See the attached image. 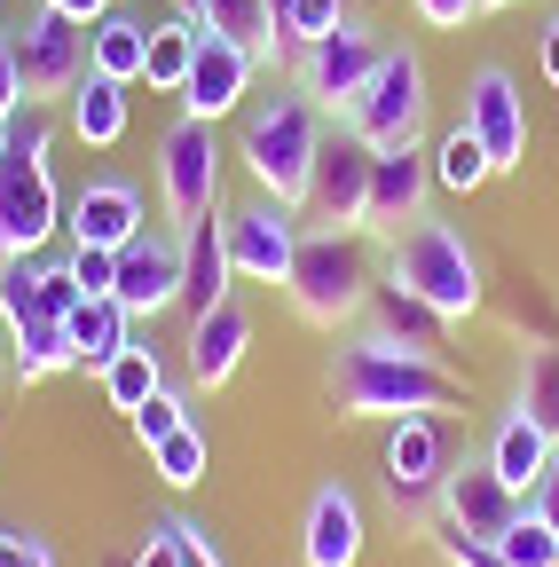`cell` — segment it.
<instances>
[{
    "mask_svg": "<svg viewBox=\"0 0 559 567\" xmlns=\"http://www.w3.org/2000/svg\"><path fill=\"white\" fill-rule=\"evenodd\" d=\"M488 174H497V166H488V151H480V142H473L465 126H449V134L434 142V189H449V197H473Z\"/></svg>",
    "mask_w": 559,
    "mask_h": 567,
    "instance_id": "1f68e13d",
    "label": "cell"
},
{
    "mask_svg": "<svg viewBox=\"0 0 559 567\" xmlns=\"http://www.w3.org/2000/svg\"><path fill=\"white\" fill-rule=\"evenodd\" d=\"M410 9L426 17L434 32H457V24H473V17H480V0H410Z\"/></svg>",
    "mask_w": 559,
    "mask_h": 567,
    "instance_id": "ab89813d",
    "label": "cell"
},
{
    "mask_svg": "<svg viewBox=\"0 0 559 567\" xmlns=\"http://www.w3.org/2000/svg\"><path fill=\"white\" fill-rule=\"evenodd\" d=\"M0 158H9V118H0Z\"/></svg>",
    "mask_w": 559,
    "mask_h": 567,
    "instance_id": "816d5d0a",
    "label": "cell"
},
{
    "mask_svg": "<svg viewBox=\"0 0 559 567\" xmlns=\"http://www.w3.org/2000/svg\"><path fill=\"white\" fill-rule=\"evenodd\" d=\"M0 379H9V323H0Z\"/></svg>",
    "mask_w": 559,
    "mask_h": 567,
    "instance_id": "681fc988",
    "label": "cell"
},
{
    "mask_svg": "<svg viewBox=\"0 0 559 567\" xmlns=\"http://www.w3.org/2000/svg\"><path fill=\"white\" fill-rule=\"evenodd\" d=\"M126 425H134V434H143V450H158L166 434H182V425H189V410H182V394H174V386H158V394H151L143 410H134Z\"/></svg>",
    "mask_w": 559,
    "mask_h": 567,
    "instance_id": "d590c367",
    "label": "cell"
},
{
    "mask_svg": "<svg viewBox=\"0 0 559 567\" xmlns=\"http://www.w3.org/2000/svg\"><path fill=\"white\" fill-rule=\"evenodd\" d=\"M111 9H126V0H111Z\"/></svg>",
    "mask_w": 559,
    "mask_h": 567,
    "instance_id": "db71d44e",
    "label": "cell"
},
{
    "mask_svg": "<svg viewBox=\"0 0 559 567\" xmlns=\"http://www.w3.org/2000/svg\"><path fill=\"white\" fill-rule=\"evenodd\" d=\"M32 567H55V551H48V544H40V536H32Z\"/></svg>",
    "mask_w": 559,
    "mask_h": 567,
    "instance_id": "c3c4849f",
    "label": "cell"
},
{
    "mask_svg": "<svg viewBox=\"0 0 559 567\" xmlns=\"http://www.w3.org/2000/svg\"><path fill=\"white\" fill-rule=\"evenodd\" d=\"M339 417H434L465 402V379L434 354H410L386 331H355L331 347V371H323Z\"/></svg>",
    "mask_w": 559,
    "mask_h": 567,
    "instance_id": "6da1fadb",
    "label": "cell"
},
{
    "mask_svg": "<svg viewBox=\"0 0 559 567\" xmlns=\"http://www.w3.org/2000/svg\"><path fill=\"white\" fill-rule=\"evenodd\" d=\"M24 111V71H17V48L0 40V118H17Z\"/></svg>",
    "mask_w": 559,
    "mask_h": 567,
    "instance_id": "7bdbcfd3",
    "label": "cell"
},
{
    "mask_svg": "<svg viewBox=\"0 0 559 567\" xmlns=\"http://www.w3.org/2000/svg\"><path fill=\"white\" fill-rule=\"evenodd\" d=\"M32 300H40V316H72L87 300L80 276H72V252H63V260H32Z\"/></svg>",
    "mask_w": 559,
    "mask_h": 567,
    "instance_id": "e575fe53",
    "label": "cell"
},
{
    "mask_svg": "<svg viewBox=\"0 0 559 567\" xmlns=\"http://www.w3.org/2000/svg\"><path fill=\"white\" fill-rule=\"evenodd\" d=\"M205 465H214V450H205V434H197V417L182 425V434H166V442L151 450V473H158L166 488H197V481H205Z\"/></svg>",
    "mask_w": 559,
    "mask_h": 567,
    "instance_id": "d6a6232c",
    "label": "cell"
},
{
    "mask_svg": "<svg viewBox=\"0 0 559 567\" xmlns=\"http://www.w3.org/2000/svg\"><path fill=\"white\" fill-rule=\"evenodd\" d=\"M143 55H151V24H134L126 9H111L103 24H87V71L118 87H143Z\"/></svg>",
    "mask_w": 559,
    "mask_h": 567,
    "instance_id": "484cf974",
    "label": "cell"
},
{
    "mask_svg": "<svg viewBox=\"0 0 559 567\" xmlns=\"http://www.w3.org/2000/svg\"><path fill=\"white\" fill-rule=\"evenodd\" d=\"M40 9L72 17V24H103V17H111V0H40Z\"/></svg>",
    "mask_w": 559,
    "mask_h": 567,
    "instance_id": "f6af8a7d",
    "label": "cell"
},
{
    "mask_svg": "<svg viewBox=\"0 0 559 567\" xmlns=\"http://www.w3.org/2000/svg\"><path fill=\"white\" fill-rule=\"evenodd\" d=\"M371 331H386L394 347H410V354H434V363H442V331H449V316L442 308H426V300H417V292H402V284L394 276H379L371 284Z\"/></svg>",
    "mask_w": 559,
    "mask_h": 567,
    "instance_id": "603a6c76",
    "label": "cell"
},
{
    "mask_svg": "<svg viewBox=\"0 0 559 567\" xmlns=\"http://www.w3.org/2000/svg\"><path fill=\"white\" fill-rule=\"evenodd\" d=\"M339 118H346L355 142H371V151H410V142L426 134V63L410 48H386V63L339 103Z\"/></svg>",
    "mask_w": 559,
    "mask_h": 567,
    "instance_id": "8992f818",
    "label": "cell"
},
{
    "mask_svg": "<svg viewBox=\"0 0 559 567\" xmlns=\"http://www.w3.org/2000/svg\"><path fill=\"white\" fill-rule=\"evenodd\" d=\"M182 528V567H221V551H214V536H205L197 520H174Z\"/></svg>",
    "mask_w": 559,
    "mask_h": 567,
    "instance_id": "ee69618b",
    "label": "cell"
},
{
    "mask_svg": "<svg viewBox=\"0 0 559 567\" xmlns=\"http://www.w3.org/2000/svg\"><path fill=\"white\" fill-rule=\"evenodd\" d=\"M158 386H166V371H158V347H143V339H134V347L118 354V363L103 371V394H111V410H126V417L143 410Z\"/></svg>",
    "mask_w": 559,
    "mask_h": 567,
    "instance_id": "4dcf8cb0",
    "label": "cell"
},
{
    "mask_svg": "<svg viewBox=\"0 0 559 567\" xmlns=\"http://www.w3.org/2000/svg\"><path fill=\"white\" fill-rule=\"evenodd\" d=\"M174 9H189V0H174Z\"/></svg>",
    "mask_w": 559,
    "mask_h": 567,
    "instance_id": "11a10c76",
    "label": "cell"
},
{
    "mask_svg": "<svg viewBox=\"0 0 559 567\" xmlns=\"http://www.w3.org/2000/svg\"><path fill=\"white\" fill-rule=\"evenodd\" d=\"M0 567H32V528H0Z\"/></svg>",
    "mask_w": 559,
    "mask_h": 567,
    "instance_id": "bcb514c9",
    "label": "cell"
},
{
    "mask_svg": "<svg viewBox=\"0 0 559 567\" xmlns=\"http://www.w3.org/2000/svg\"><path fill=\"white\" fill-rule=\"evenodd\" d=\"M371 284H379V276H371L363 229H308V237H300V260H292V276H284V300H292V316L339 331V323H355V316L371 308Z\"/></svg>",
    "mask_w": 559,
    "mask_h": 567,
    "instance_id": "277c9868",
    "label": "cell"
},
{
    "mask_svg": "<svg viewBox=\"0 0 559 567\" xmlns=\"http://www.w3.org/2000/svg\"><path fill=\"white\" fill-rule=\"evenodd\" d=\"M513 410L536 425V434H551V450H559V339H544V347H528V363H520V394H513Z\"/></svg>",
    "mask_w": 559,
    "mask_h": 567,
    "instance_id": "f1b7e54d",
    "label": "cell"
},
{
    "mask_svg": "<svg viewBox=\"0 0 559 567\" xmlns=\"http://www.w3.org/2000/svg\"><path fill=\"white\" fill-rule=\"evenodd\" d=\"M442 434H434V417H394V434H386V488H394V505H426V496H442Z\"/></svg>",
    "mask_w": 559,
    "mask_h": 567,
    "instance_id": "d6986e66",
    "label": "cell"
},
{
    "mask_svg": "<svg viewBox=\"0 0 559 567\" xmlns=\"http://www.w3.org/2000/svg\"><path fill=\"white\" fill-rule=\"evenodd\" d=\"M480 9H528V0H480Z\"/></svg>",
    "mask_w": 559,
    "mask_h": 567,
    "instance_id": "f907efd6",
    "label": "cell"
},
{
    "mask_svg": "<svg viewBox=\"0 0 559 567\" xmlns=\"http://www.w3.org/2000/svg\"><path fill=\"white\" fill-rule=\"evenodd\" d=\"M386 276L402 292H417L426 308H442L449 323L457 316H480L488 284H480V252L449 229V221H410L394 245H386Z\"/></svg>",
    "mask_w": 559,
    "mask_h": 567,
    "instance_id": "5b68a950",
    "label": "cell"
},
{
    "mask_svg": "<svg viewBox=\"0 0 559 567\" xmlns=\"http://www.w3.org/2000/svg\"><path fill=\"white\" fill-rule=\"evenodd\" d=\"M48 103H24L9 118V158H0V260H40V245L63 229V197L48 174Z\"/></svg>",
    "mask_w": 559,
    "mask_h": 567,
    "instance_id": "7a4b0ae2",
    "label": "cell"
},
{
    "mask_svg": "<svg viewBox=\"0 0 559 567\" xmlns=\"http://www.w3.org/2000/svg\"><path fill=\"white\" fill-rule=\"evenodd\" d=\"M63 331H72V354H80V371H95V379H103V371L118 363V354L134 347V316H126L111 292H103V300H80L72 316H63Z\"/></svg>",
    "mask_w": 559,
    "mask_h": 567,
    "instance_id": "cb8c5ba5",
    "label": "cell"
},
{
    "mask_svg": "<svg viewBox=\"0 0 559 567\" xmlns=\"http://www.w3.org/2000/svg\"><path fill=\"white\" fill-rule=\"evenodd\" d=\"M315 151H323V118H315V103H308L300 87H292V95H268V103L245 118V142H237L252 189L276 197V205H300V197H308Z\"/></svg>",
    "mask_w": 559,
    "mask_h": 567,
    "instance_id": "3957f363",
    "label": "cell"
},
{
    "mask_svg": "<svg viewBox=\"0 0 559 567\" xmlns=\"http://www.w3.org/2000/svg\"><path fill=\"white\" fill-rule=\"evenodd\" d=\"M379 63H386V48H379L363 24H339V32H323V40H308V48L292 55V87H300L308 103H331V111H339Z\"/></svg>",
    "mask_w": 559,
    "mask_h": 567,
    "instance_id": "7c38bea8",
    "label": "cell"
},
{
    "mask_svg": "<svg viewBox=\"0 0 559 567\" xmlns=\"http://www.w3.org/2000/svg\"><path fill=\"white\" fill-rule=\"evenodd\" d=\"M9 48H17V71H24V103H55L87 80V24L55 17V9H32Z\"/></svg>",
    "mask_w": 559,
    "mask_h": 567,
    "instance_id": "9c48e42d",
    "label": "cell"
},
{
    "mask_svg": "<svg viewBox=\"0 0 559 567\" xmlns=\"http://www.w3.org/2000/svg\"><path fill=\"white\" fill-rule=\"evenodd\" d=\"M268 9H276V17H284V9H292V0H268Z\"/></svg>",
    "mask_w": 559,
    "mask_h": 567,
    "instance_id": "f5cc1de1",
    "label": "cell"
},
{
    "mask_svg": "<svg viewBox=\"0 0 559 567\" xmlns=\"http://www.w3.org/2000/svg\"><path fill=\"white\" fill-rule=\"evenodd\" d=\"M528 513H536V520H544V528L559 536V450H551V465H544V481L528 488Z\"/></svg>",
    "mask_w": 559,
    "mask_h": 567,
    "instance_id": "60d3db41",
    "label": "cell"
},
{
    "mask_svg": "<svg viewBox=\"0 0 559 567\" xmlns=\"http://www.w3.org/2000/svg\"><path fill=\"white\" fill-rule=\"evenodd\" d=\"M189 24L214 32V40H237L252 63L284 48V32H276V9L268 0H189Z\"/></svg>",
    "mask_w": 559,
    "mask_h": 567,
    "instance_id": "d4e9b609",
    "label": "cell"
},
{
    "mask_svg": "<svg viewBox=\"0 0 559 567\" xmlns=\"http://www.w3.org/2000/svg\"><path fill=\"white\" fill-rule=\"evenodd\" d=\"M229 276H237V260H229V229H221V213H205V221L182 229V308L205 316L214 300H229Z\"/></svg>",
    "mask_w": 559,
    "mask_h": 567,
    "instance_id": "44dd1931",
    "label": "cell"
},
{
    "mask_svg": "<svg viewBox=\"0 0 559 567\" xmlns=\"http://www.w3.org/2000/svg\"><path fill=\"white\" fill-rule=\"evenodd\" d=\"M158 197L174 221H205L221 213V142L205 118H174L158 142Z\"/></svg>",
    "mask_w": 559,
    "mask_h": 567,
    "instance_id": "52a82bcc",
    "label": "cell"
},
{
    "mask_svg": "<svg viewBox=\"0 0 559 567\" xmlns=\"http://www.w3.org/2000/svg\"><path fill=\"white\" fill-rule=\"evenodd\" d=\"M488 551H497L505 567H559V536H551V528H544L528 505H520V520H513L497 544H488Z\"/></svg>",
    "mask_w": 559,
    "mask_h": 567,
    "instance_id": "836d02e7",
    "label": "cell"
},
{
    "mask_svg": "<svg viewBox=\"0 0 559 567\" xmlns=\"http://www.w3.org/2000/svg\"><path fill=\"white\" fill-rule=\"evenodd\" d=\"M434 544H442V559H449V567H505L488 544H465V536H449V528H434Z\"/></svg>",
    "mask_w": 559,
    "mask_h": 567,
    "instance_id": "b9f144b4",
    "label": "cell"
},
{
    "mask_svg": "<svg viewBox=\"0 0 559 567\" xmlns=\"http://www.w3.org/2000/svg\"><path fill=\"white\" fill-rule=\"evenodd\" d=\"M9 323V371L24 379V386H40V379H63V371H80V354H72V331H63V316H40V308H24V316H0Z\"/></svg>",
    "mask_w": 559,
    "mask_h": 567,
    "instance_id": "7402d4cb",
    "label": "cell"
},
{
    "mask_svg": "<svg viewBox=\"0 0 559 567\" xmlns=\"http://www.w3.org/2000/svg\"><path fill=\"white\" fill-rule=\"evenodd\" d=\"M245 347H252V316L229 292V300H214L205 316H189V379L197 386H229L237 363H245Z\"/></svg>",
    "mask_w": 559,
    "mask_h": 567,
    "instance_id": "ffe728a7",
    "label": "cell"
},
{
    "mask_svg": "<svg viewBox=\"0 0 559 567\" xmlns=\"http://www.w3.org/2000/svg\"><path fill=\"white\" fill-rule=\"evenodd\" d=\"M346 17H339V0H292L284 17H276V32H284L292 48H308V40H323V32H339Z\"/></svg>",
    "mask_w": 559,
    "mask_h": 567,
    "instance_id": "8d00e7d4",
    "label": "cell"
},
{
    "mask_svg": "<svg viewBox=\"0 0 559 567\" xmlns=\"http://www.w3.org/2000/svg\"><path fill=\"white\" fill-rule=\"evenodd\" d=\"M126 95H134V87L103 80V71H87V80L63 95V103H72V134L87 142V151H111V142L126 134Z\"/></svg>",
    "mask_w": 559,
    "mask_h": 567,
    "instance_id": "4316f807",
    "label": "cell"
},
{
    "mask_svg": "<svg viewBox=\"0 0 559 567\" xmlns=\"http://www.w3.org/2000/svg\"><path fill=\"white\" fill-rule=\"evenodd\" d=\"M434 505H442V528H449V536H465V544H497V536L520 520L528 496H513L488 457H465V465L442 473V496H434Z\"/></svg>",
    "mask_w": 559,
    "mask_h": 567,
    "instance_id": "8fae6325",
    "label": "cell"
},
{
    "mask_svg": "<svg viewBox=\"0 0 559 567\" xmlns=\"http://www.w3.org/2000/svg\"><path fill=\"white\" fill-rule=\"evenodd\" d=\"M488 465H497V481H505L513 496H528V488L544 481V465H551V434H536V425L513 410V417L497 425V442H488Z\"/></svg>",
    "mask_w": 559,
    "mask_h": 567,
    "instance_id": "83f0119b",
    "label": "cell"
},
{
    "mask_svg": "<svg viewBox=\"0 0 559 567\" xmlns=\"http://www.w3.org/2000/svg\"><path fill=\"white\" fill-rule=\"evenodd\" d=\"M72 276H80V292H87V300H103L111 284H118V252H103V245H72Z\"/></svg>",
    "mask_w": 559,
    "mask_h": 567,
    "instance_id": "74e56055",
    "label": "cell"
},
{
    "mask_svg": "<svg viewBox=\"0 0 559 567\" xmlns=\"http://www.w3.org/2000/svg\"><path fill=\"white\" fill-rule=\"evenodd\" d=\"M544 80H551V87H559V17H551V24H544Z\"/></svg>",
    "mask_w": 559,
    "mask_h": 567,
    "instance_id": "7dc6e473",
    "label": "cell"
},
{
    "mask_svg": "<svg viewBox=\"0 0 559 567\" xmlns=\"http://www.w3.org/2000/svg\"><path fill=\"white\" fill-rule=\"evenodd\" d=\"M63 229H72V245L118 252V245H134V237L151 229V221H143V189L118 182V174H103V182H87L72 205H63Z\"/></svg>",
    "mask_w": 559,
    "mask_h": 567,
    "instance_id": "e0dca14e",
    "label": "cell"
},
{
    "mask_svg": "<svg viewBox=\"0 0 559 567\" xmlns=\"http://www.w3.org/2000/svg\"><path fill=\"white\" fill-rule=\"evenodd\" d=\"M189 63H197V24H189V9H182V17H166V24H151V55H143V87H166V95H182V80H189Z\"/></svg>",
    "mask_w": 559,
    "mask_h": 567,
    "instance_id": "f546056e",
    "label": "cell"
},
{
    "mask_svg": "<svg viewBox=\"0 0 559 567\" xmlns=\"http://www.w3.org/2000/svg\"><path fill=\"white\" fill-rule=\"evenodd\" d=\"M300 559L308 567H355L363 559V505L346 481H323L308 496V520H300Z\"/></svg>",
    "mask_w": 559,
    "mask_h": 567,
    "instance_id": "ac0fdd59",
    "label": "cell"
},
{
    "mask_svg": "<svg viewBox=\"0 0 559 567\" xmlns=\"http://www.w3.org/2000/svg\"><path fill=\"white\" fill-rule=\"evenodd\" d=\"M480 151H488V166L497 174H513V166H528V103H520V87H513V71H473V87H465V118H457Z\"/></svg>",
    "mask_w": 559,
    "mask_h": 567,
    "instance_id": "4fadbf2b",
    "label": "cell"
},
{
    "mask_svg": "<svg viewBox=\"0 0 559 567\" xmlns=\"http://www.w3.org/2000/svg\"><path fill=\"white\" fill-rule=\"evenodd\" d=\"M111 300L143 323L158 308H182V237L166 229H143L134 245H118V284H111Z\"/></svg>",
    "mask_w": 559,
    "mask_h": 567,
    "instance_id": "9a60e30c",
    "label": "cell"
},
{
    "mask_svg": "<svg viewBox=\"0 0 559 567\" xmlns=\"http://www.w3.org/2000/svg\"><path fill=\"white\" fill-rule=\"evenodd\" d=\"M252 87V55L237 40H214V32H197V63H189V80H182V118H205V126H221Z\"/></svg>",
    "mask_w": 559,
    "mask_h": 567,
    "instance_id": "2e32d148",
    "label": "cell"
},
{
    "mask_svg": "<svg viewBox=\"0 0 559 567\" xmlns=\"http://www.w3.org/2000/svg\"><path fill=\"white\" fill-rule=\"evenodd\" d=\"M221 229H229L237 276H252V284H284L292 260H300V237H308L300 205H276V197H252V205L221 213Z\"/></svg>",
    "mask_w": 559,
    "mask_h": 567,
    "instance_id": "30bf717a",
    "label": "cell"
},
{
    "mask_svg": "<svg viewBox=\"0 0 559 567\" xmlns=\"http://www.w3.org/2000/svg\"><path fill=\"white\" fill-rule=\"evenodd\" d=\"M371 158H379L371 142H355V134H323L315 174H308V197H300V221H308V229H363Z\"/></svg>",
    "mask_w": 559,
    "mask_h": 567,
    "instance_id": "ba28073f",
    "label": "cell"
},
{
    "mask_svg": "<svg viewBox=\"0 0 559 567\" xmlns=\"http://www.w3.org/2000/svg\"><path fill=\"white\" fill-rule=\"evenodd\" d=\"M434 197V151H379L371 158V205H363V237H402L410 221H426Z\"/></svg>",
    "mask_w": 559,
    "mask_h": 567,
    "instance_id": "5bb4252c",
    "label": "cell"
},
{
    "mask_svg": "<svg viewBox=\"0 0 559 567\" xmlns=\"http://www.w3.org/2000/svg\"><path fill=\"white\" fill-rule=\"evenodd\" d=\"M134 567H182V528L158 520V528L143 536V551H134Z\"/></svg>",
    "mask_w": 559,
    "mask_h": 567,
    "instance_id": "f35d334b",
    "label": "cell"
}]
</instances>
